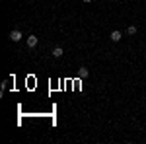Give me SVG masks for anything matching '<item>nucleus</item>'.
<instances>
[{"mask_svg": "<svg viewBox=\"0 0 146 144\" xmlns=\"http://www.w3.org/2000/svg\"><path fill=\"white\" fill-rule=\"evenodd\" d=\"M121 37H123V35H121V31H117V29H115V31H111V41L119 43V41H121Z\"/></svg>", "mask_w": 146, "mask_h": 144, "instance_id": "obj_2", "label": "nucleus"}, {"mask_svg": "<svg viewBox=\"0 0 146 144\" xmlns=\"http://www.w3.org/2000/svg\"><path fill=\"white\" fill-rule=\"evenodd\" d=\"M8 37H10V41H14V43H18V41L22 39L23 35H22V31H18V29H14V31H10V35H8Z\"/></svg>", "mask_w": 146, "mask_h": 144, "instance_id": "obj_1", "label": "nucleus"}, {"mask_svg": "<svg viewBox=\"0 0 146 144\" xmlns=\"http://www.w3.org/2000/svg\"><path fill=\"white\" fill-rule=\"evenodd\" d=\"M84 2H94V0H84Z\"/></svg>", "mask_w": 146, "mask_h": 144, "instance_id": "obj_7", "label": "nucleus"}, {"mask_svg": "<svg viewBox=\"0 0 146 144\" xmlns=\"http://www.w3.org/2000/svg\"><path fill=\"white\" fill-rule=\"evenodd\" d=\"M27 45H29V47H35V45H37V37H35V35H29V37H27Z\"/></svg>", "mask_w": 146, "mask_h": 144, "instance_id": "obj_5", "label": "nucleus"}, {"mask_svg": "<svg viewBox=\"0 0 146 144\" xmlns=\"http://www.w3.org/2000/svg\"><path fill=\"white\" fill-rule=\"evenodd\" d=\"M62 55H64V51H62L60 47H55V49H53V56H55V58H60Z\"/></svg>", "mask_w": 146, "mask_h": 144, "instance_id": "obj_3", "label": "nucleus"}, {"mask_svg": "<svg viewBox=\"0 0 146 144\" xmlns=\"http://www.w3.org/2000/svg\"><path fill=\"white\" fill-rule=\"evenodd\" d=\"M127 33H129V35H135V33H136V27H135V25H129Z\"/></svg>", "mask_w": 146, "mask_h": 144, "instance_id": "obj_6", "label": "nucleus"}, {"mask_svg": "<svg viewBox=\"0 0 146 144\" xmlns=\"http://www.w3.org/2000/svg\"><path fill=\"white\" fill-rule=\"evenodd\" d=\"M88 74H90V72H88V68H86V66H80V70H78V76L80 78H88Z\"/></svg>", "mask_w": 146, "mask_h": 144, "instance_id": "obj_4", "label": "nucleus"}]
</instances>
